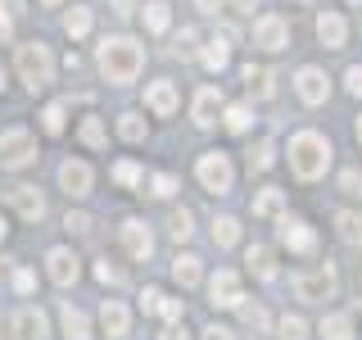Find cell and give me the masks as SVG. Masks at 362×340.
Wrapping results in <instances>:
<instances>
[{
	"label": "cell",
	"mask_w": 362,
	"mask_h": 340,
	"mask_svg": "<svg viewBox=\"0 0 362 340\" xmlns=\"http://www.w3.org/2000/svg\"><path fill=\"white\" fill-rule=\"evenodd\" d=\"M195 32H190V28H181L177 32V37H173V55H177V60H195Z\"/></svg>",
	"instance_id": "obj_40"
},
{
	"label": "cell",
	"mask_w": 362,
	"mask_h": 340,
	"mask_svg": "<svg viewBox=\"0 0 362 340\" xmlns=\"http://www.w3.org/2000/svg\"><path fill=\"white\" fill-rule=\"evenodd\" d=\"M59 322H64V340H90V322H86V313H82V309L64 304Z\"/></svg>",
	"instance_id": "obj_24"
},
{
	"label": "cell",
	"mask_w": 362,
	"mask_h": 340,
	"mask_svg": "<svg viewBox=\"0 0 362 340\" xmlns=\"http://www.w3.org/2000/svg\"><path fill=\"white\" fill-rule=\"evenodd\" d=\"M0 91H5V68H0Z\"/></svg>",
	"instance_id": "obj_58"
},
{
	"label": "cell",
	"mask_w": 362,
	"mask_h": 340,
	"mask_svg": "<svg viewBox=\"0 0 362 340\" xmlns=\"http://www.w3.org/2000/svg\"><path fill=\"white\" fill-rule=\"evenodd\" d=\"M222 113V91L218 86H199L195 105H190V118H195V128H213Z\"/></svg>",
	"instance_id": "obj_17"
},
{
	"label": "cell",
	"mask_w": 362,
	"mask_h": 340,
	"mask_svg": "<svg viewBox=\"0 0 362 340\" xmlns=\"http://www.w3.org/2000/svg\"><path fill=\"white\" fill-rule=\"evenodd\" d=\"M118 136H122V141H132V145H141L145 136H150V128H145L141 113H122V118H118Z\"/></svg>",
	"instance_id": "obj_33"
},
{
	"label": "cell",
	"mask_w": 362,
	"mask_h": 340,
	"mask_svg": "<svg viewBox=\"0 0 362 340\" xmlns=\"http://www.w3.org/2000/svg\"><path fill=\"white\" fill-rule=\"evenodd\" d=\"M0 9H5V14H14V18L28 14V9H23V0H0Z\"/></svg>",
	"instance_id": "obj_52"
},
{
	"label": "cell",
	"mask_w": 362,
	"mask_h": 340,
	"mask_svg": "<svg viewBox=\"0 0 362 340\" xmlns=\"http://www.w3.org/2000/svg\"><path fill=\"white\" fill-rule=\"evenodd\" d=\"M245 268L254 272L258 281H272V277H276V254H272L267 245H249L245 249Z\"/></svg>",
	"instance_id": "obj_21"
},
{
	"label": "cell",
	"mask_w": 362,
	"mask_h": 340,
	"mask_svg": "<svg viewBox=\"0 0 362 340\" xmlns=\"http://www.w3.org/2000/svg\"><path fill=\"white\" fill-rule=\"evenodd\" d=\"M100 327H105V336H109V340H122V336L132 332V313H127V304L105 300V304H100Z\"/></svg>",
	"instance_id": "obj_18"
},
{
	"label": "cell",
	"mask_w": 362,
	"mask_h": 340,
	"mask_svg": "<svg viewBox=\"0 0 362 340\" xmlns=\"http://www.w3.org/2000/svg\"><path fill=\"white\" fill-rule=\"evenodd\" d=\"M5 340H45V313L23 304V309L9 317V336Z\"/></svg>",
	"instance_id": "obj_12"
},
{
	"label": "cell",
	"mask_w": 362,
	"mask_h": 340,
	"mask_svg": "<svg viewBox=\"0 0 362 340\" xmlns=\"http://www.w3.org/2000/svg\"><path fill=\"white\" fill-rule=\"evenodd\" d=\"M95 68L105 73V82L127 86V82L141 77V68H145V45L136 37H105L95 45Z\"/></svg>",
	"instance_id": "obj_1"
},
{
	"label": "cell",
	"mask_w": 362,
	"mask_h": 340,
	"mask_svg": "<svg viewBox=\"0 0 362 340\" xmlns=\"http://www.w3.org/2000/svg\"><path fill=\"white\" fill-rule=\"evenodd\" d=\"M195 5L204 9V14H218V5H222V0H195Z\"/></svg>",
	"instance_id": "obj_55"
},
{
	"label": "cell",
	"mask_w": 362,
	"mask_h": 340,
	"mask_svg": "<svg viewBox=\"0 0 362 340\" xmlns=\"http://www.w3.org/2000/svg\"><path fill=\"white\" fill-rule=\"evenodd\" d=\"M9 204H14V213L23 222H41L45 218V196L37 186H14L9 191Z\"/></svg>",
	"instance_id": "obj_15"
},
{
	"label": "cell",
	"mask_w": 362,
	"mask_h": 340,
	"mask_svg": "<svg viewBox=\"0 0 362 340\" xmlns=\"http://www.w3.org/2000/svg\"><path fill=\"white\" fill-rule=\"evenodd\" d=\"M276 336L281 340H308V322H303V317H281V322H276Z\"/></svg>",
	"instance_id": "obj_38"
},
{
	"label": "cell",
	"mask_w": 362,
	"mask_h": 340,
	"mask_svg": "<svg viewBox=\"0 0 362 340\" xmlns=\"http://www.w3.org/2000/svg\"><path fill=\"white\" fill-rule=\"evenodd\" d=\"M5 236H9V227H5V218H0V241H5Z\"/></svg>",
	"instance_id": "obj_56"
},
{
	"label": "cell",
	"mask_w": 362,
	"mask_h": 340,
	"mask_svg": "<svg viewBox=\"0 0 362 340\" xmlns=\"http://www.w3.org/2000/svg\"><path fill=\"white\" fill-rule=\"evenodd\" d=\"M226 41H231V37H226V32H222V37H213V41H209V50L199 55L209 73H222V68L231 64V45H226Z\"/></svg>",
	"instance_id": "obj_26"
},
{
	"label": "cell",
	"mask_w": 362,
	"mask_h": 340,
	"mask_svg": "<svg viewBox=\"0 0 362 340\" xmlns=\"http://www.w3.org/2000/svg\"><path fill=\"white\" fill-rule=\"evenodd\" d=\"M41 5H64V0H41Z\"/></svg>",
	"instance_id": "obj_59"
},
{
	"label": "cell",
	"mask_w": 362,
	"mask_h": 340,
	"mask_svg": "<svg viewBox=\"0 0 362 340\" xmlns=\"http://www.w3.org/2000/svg\"><path fill=\"white\" fill-rule=\"evenodd\" d=\"M145 105H150V109L158 113V118H168V113H177L181 96H177V86L163 77V82H150V86H145Z\"/></svg>",
	"instance_id": "obj_19"
},
{
	"label": "cell",
	"mask_w": 362,
	"mask_h": 340,
	"mask_svg": "<svg viewBox=\"0 0 362 340\" xmlns=\"http://www.w3.org/2000/svg\"><path fill=\"white\" fill-rule=\"evenodd\" d=\"M204 340H231V332H226V327H209V332H204Z\"/></svg>",
	"instance_id": "obj_53"
},
{
	"label": "cell",
	"mask_w": 362,
	"mask_h": 340,
	"mask_svg": "<svg viewBox=\"0 0 362 340\" xmlns=\"http://www.w3.org/2000/svg\"><path fill=\"white\" fill-rule=\"evenodd\" d=\"M317 41L326 45V50H344L349 41V23L335 14V9H326V14H317Z\"/></svg>",
	"instance_id": "obj_16"
},
{
	"label": "cell",
	"mask_w": 362,
	"mask_h": 340,
	"mask_svg": "<svg viewBox=\"0 0 362 340\" xmlns=\"http://www.w3.org/2000/svg\"><path fill=\"white\" fill-rule=\"evenodd\" d=\"M158 304H163V290L145 286V290H141V309H145V313H158Z\"/></svg>",
	"instance_id": "obj_42"
},
{
	"label": "cell",
	"mask_w": 362,
	"mask_h": 340,
	"mask_svg": "<svg viewBox=\"0 0 362 340\" xmlns=\"http://www.w3.org/2000/svg\"><path fill=\"white\" fill-rule=\"evenodd\" d=\"M14 68H18V82L28 91H45L54 82V55L45 41H23L14 55Z\"/></svg>",
	"instance_id": "obj_3"
},
{
	"label": "cell",
	"mask_w": 362,
	"mask_h": 340,
	"mask_svg": "<svg viewBox=\"0 0 362 340\" xmlns=\"http://www.w3.org/2000/svg\"><path fill=\"white\" fill-rule=\"evenodd\" d=\"M281 209H286V191L263 186V191L254 196V218H281Z\"/></svg>",
	"instance_id": "obj_23"
},
{
	"label": "cell",
	"mask_w": 362,
	"mask_h": 340,
	"mask_svg": "<svg viewBox=\"0 0 362 340\" xmlns=\"http://www.w3.org/2000/svg\"><path fill=\"white\" fill-rule=\"evenodd\" d=\"M168 236H173V241H190V236H195L190 209H173V218H168Z\"/></svg>",
	"instance_id": "obj_36"
},
{
	"label": "cell",
	"mask_w": 362,
	"mask_h": 340,
	"mask_svg": "<svg viewBox=\"0 0 362 340\" xmlns=\"http://www.w3.org/2000/svg\"><path fill=\"white\" fill-rule=\"evenodd\" d=\"M294 5H308V0H294Z\"/></svg>",
	"instance_id": "obj_60"
},
{
	"label": "cell",
	"mask_w": 362,
	"mask_h": 340,
	"mask_svg": "<svg viewBox=\"0 0 362 340\" xmlns=\"http://www.w3.org/2000/svg\"><path fill=\"white\" fill-rule=\"evenodd\" d=\"M294 295H299V300H308V304H326L335 295V268L331 264H322V268H313V272H294Z\"/></svg>",
	"instance_id": "obj_5"
},
{
	"label": "cell",
	"mask_w": 362,
	"mask_h": 340,
	"mask_svg": "<svg viewBox=\"0 0 362 340\" xmlns=\"http://www.w3.org/2000/svg\"><path fill=\"white\" fill-rule=\"evenodd\" d=\"M158 340H190V336H186V327H181V322H168V332L158 336Z\"/></svg>",
	"instance_id": "obj_51"
},
{
	"label": "cell",
	"mask_w": 362,
	"mask_h": 340,
	"mask_svg": "<svg viewBox=\"0 0 362 340\" xmlns=\"http://www.w3.org/2000/svg\"><path fill=\"white\" fill-rule=\"evenodd\" d=\"M90 28H95V14H90L86 5H73V9H68V14H64V32H68V37H73V41H82Z\"/></svg>",
	"instance_id": "obj_25"
},
{
	"label": "cell",
	"mask_w": 362,
	"mask_h": 340,
	"mask_svg": "<svg viewBox=\"0 0 362 340\" xmlns=\"http://www.w3.org/2000/svg\"><path fill=\"white\" fill-rule=\"evenodd\" d=\"M272 159H276V145H272V141H258L254 150H249V168H254V173H267Z\"/></svg>",
	"instance_id": "obj_37"
},
{
	"label": "cell",
	"mask_w": 362,
	"mask_h": 340,
	"mask_svg": "<svg viewBox=\"0 0 362 340\" xmlns=\"http://www.w3.org/2000/svg\"><path fill=\"white\" fill-rule=\"evenodd\" d=\"M9 37H14V14L0 9V41H9Z\"/></svg>",
	"instance_id": "obj_50"
},
{
	"label": "cell",
	"mask_w": 362,
	"mask_h": 340,
	"mask_svg": "<svg viewBox=\"0 0 362 340\" xmlns=\"http://www.w3.org/2000/svg\"><path fill=\"white\" fill-rule=\"evenodd\" d=\"M240 82H245V91L254 100H272V91H276V86H272V68H263V64H245Z\"/></svg>",
	"instance_id": "obj_20"
},
{
	"label": "cell",
	"mask_w": 362,
	"mask_h": 340,
	"mask_svg": "<svg viewBox=\"0 0 362 340\" xmlns=\"http://www.w3.org/2000/svg\"><path fill=\"white\" fill-rule=\"evenodd\" d=\"M45 272H50V281L54 286H77V277H82V259L73 254V249H50V254H45Z\"/></svg>",
	"instance_id": "obj_9"
},
{
	"label": "cell",
	"mask_w": 362,
	"mask_h": 340,
	"mask_svg": "<svg viewBox=\"0 0 362 340\" xmlns=\"http://www.w3.org/2000/svg\"><path fill=\"white\" fill-rule=\"evenodd\" d=\"M168 23H173V5H168V0H150V5H145V28L168 32Z\"/></svg>",
	"instance_id": "obj_32"
},
{
	"label": "cell",
	"mask_w": 362,
	"mask_h": 340,
	"mask_svg": "<svg viewBox=\"0 0 362 340\" xmlns=\"http://www.w3.org/2000/svg\"><path fill=\"white\" fill-rule=\"evenodd\" d=\"M32 286H37V277H32L28 268H18V272H14V290H18V295H32Z\"/></svg>",
	"instance_id": "obj_45"
},
{
	"label": "cell",
	"mask_w": 362,
	"mask_h": 340,
	"mask_svg": "<svg viewBox=\"0 0 362 340\" xmlns=\"http://www.w3.org/2000/svg\"><path fill=\"white\" fill-rule=\"evenodd\" d=\"M150 196H154V200H173V196H177V177H173V173H154V177H150Z\"/></svg>",
	"instance_id": "obj_39"
},
{
	"label": "cell",
	"mask_w": 362,
	"mask_h": 340,
	"mask_svg": "<svg viewBox=\"0 0 362 340\" xmlns=\"http://www.w3.org/2000/svg\"><path fill=\"white\" fill-rule=\"evenodd\" d=\"M354 136H358V145H362V118H358V128H354Z\"/></svg>",
	"instance_id": "obj_57"
},
{
	"label": "cell",
	"mask_w": 362,
	"mask_h": 340,
	"mask_svg": "<svg viewBox=\"0 0 362 340\" xmlns=\"http://www.w3.org/2000/svg\"><path fill=\"white\" fill-rule=\"evenodd\" d=\"M322 340H354V317L349 313H326L322 317Z\"/></svg>",
	"instance_id": "obj_27"
},
{
	"label": "cell",
	"mask_w": 362,
	"mask_h": 340,
	"mask_svg": "<svg viewBox=\"0 0 362 340\" xmlns=\"http://www.w3.org/2000/svg\"><path fill=\"white\" fill-rule=\"evenodd\" d=\"M95 281H105V286H122V268H113L105 259V264H95Z\"/></svg>",
	"instance_id": "obj_41"
},
{
	"label": "cell",
	"mask_w": 362,
	"mask_h": 340,
	"mask_svg": "<svg viewBox=\"0 0 362 340\" xmlns=\"http://www.w3.org/2000/svg\"><path fill=\"white\" fill-rule=\"evenodd\" d=\"M199 277H204V268H199V259H195V254H177V259H173V281H177L181 290L199 286Z\"/></svg>",
	"instance_id": "obj_22"
},
{
	"label": "cell",
	"mask_w": 362,
	"mask_h": 340,
	"mask_svg": "<svg viewBox=\"0 0 362 340\" xmlns=\"http://www.w3.org/2000/svg\"><path fill=\"white\" fill-rule=\"evenodd\" d=\"M64 227H68L73 236H82V232H90V218H86V213H68V218H64Z\"/></svg>",
	"instance_id": "obj_43"
},
{
	"label": "cell",
	"mask_w": 362,
	"mask_h": 340,
	"mask_svg": "<svg viewBox=\"0 0 362 340\" xmlns=\"http://www.w3.org/2000/svg\"><path fill=\"white\" fill-rule=\"evenodd\" d=\"M41 128L50 132V136H59V132L68 128V100H54V105L41 109Z\"/></svg>",
	"instance_id": "obj_31"
},
{
	"label": "cell",
	"mask_w": 362,
	"mask_h": 340,
	"mask_svg": "<svg viewBox=\"0 0 362 340\" xmlns=\"http://www.w3.org/2000/svg\"><path fill=\"white\" fill-rule=\"evenodd\" d=\"M109 5H113V14L127 18V14H136V5H141V0H109Z\"/></svg>",
	"instance_id": "obj_49"
},
{
	"label": "cell",
	"mask_w": 362,
	"mask_h": 340,
	"mask_svg": "<svg viewBox=\"0 0 362 340\" xmlns=\"http://www.w3.org/2000/svg\"><path fill=\"white\" fill-rule=\"evenodd\" d=\"M32 159H37V136L28 128L0 132V168H28Z\"/></svg>",
	"instance_id": "obj_6"
},
{
	"label": "cell",
	"mask_w": 362,
	"mask_h": 340,
	"mask_svg": "<svg viewBox=\"0 0 362 340\" xmlns=\"http://www.w3.org/2000/svg\"><path fill=\"white\" fill-rule=\"evenodd\" d=\"M195 177H199L204 191H213V196H226V191L235 186V168H231V159L222 150H204L199 164H195Z\"/></svg>",
	"instance_id": "obj_4"
},
{
	"label": "cell",
	"mask_w": 362,
	"mask_h": 340,
	"mask_svg": "<svg viewBox=\"0 0 362 340\" xmlns=\"http://www.w3.org/2000/svg\"><path fill=\"white\" fill-rule=\"evenodd\" d=\"M77 136H82V145H90V150H105V145H109L105 118H82V128H77Z\"/></svg>",
	"instance_id": "obj_30"
},
{
	"label": "cell",
	"mask_w": 362,
	"mask_h": 340,
	"mask_svg": "<svg viewBox=\"0 0 362 340\" xmlns=\"http://www.w3.org/2000/svg\"><path fill=\"white\" fill-rule=\"evenodd\" d=\"M339 191H344V196H362V177L358 173H339Z\"/></svg>",
	"instance_id": "obj_44"
},
{
	"label": "cell",
	"mask_w": 362,
	"mask_h": 340,
	"mask_svg": "<svg viewBox=\"0 0 362 340\" xmlns=\"http://www.w3.org/2000/svg\"><path fill=\"white\" fill-rule=\"evenodd\" d=\"M118 241H122V249H127L132 259H150L154 254V236H150V227H145L141 218H127V222H122Z\"/></svg>",
	"instance_id": "obj_13"
},
{
	"label": "cell",
	"mask_w": 362,
	"mask_h": 340,
	"mask_svg": "<svg viewBox=\"0 0 362 340\" xmlns=\"http://www.w3.org/2000/svg\"><path fill=\"white\" fill-rule=\"evenodd\" d=\"M240 241V218H231V213H222V218H213V245L231 249Z\"/></svg>",
	"instance_id": "obj_29"
},
{
	"label": "cell",
	"mask_w": 362,
	"mask_h": 340,
	"mask_svg": "<svg viewBox=\"0 0 362 340\" xmlns=\"http://www.w3.org/2000/svg\"><path fill=\"white\" fill-rule=\"evenodd\" d=\"M249 123H254L249 105H222V128L226 132H249Z\"/></svg>",
	"instance_id": "obj_34"
},
{
	"label": "cell",
	"mask_w": 362,
	"mask_h": 340,
	"mask_svg": "<svg viewBox=\"0 0 362 340\" xmlns=\"http://www.w3.org/2000/svg\"><path fill=\"white\" fill-rule=\"evenodd\" d=\"M286 154H290V173L299 181H317L331 168V141L322 132H294Z\"/></svg>",
	"instance_id": "obj_2"
},
{
	"label": "cell",
	"mask_w": 362,
	"mask_h": 340,
	"mask_svg": "<svg viewBox=\"0 0 362 340\" xmlns=\"http://www.w3.org/2000/svg\"><path fill=\"white\" fill-rule=\"evenodd\" d=\"M344 82H349V91H354V96H362V64H354L344 73Z\"/></svg>",
	"instance_id": "obj_48"
},
{
	"label": "cell",
	"mask_w": 362,
	"mask_h": 340,
	"mask_svg": "<svg viewBox=\"0 0 362 340\" xmlns=\"http://www.w3.org/2000/svg\"><path fill=\"white\" fill-rule=\"evenodd\" d=\"M226 5H231L235 14H249V9H254V0H226Z\"/></svg>",
	"instance_id": "obj_54"
},
{
	"label": "cell",
	"mask_w": 362,
	"mask_h": 340,
	"mask_svg": "<svg viewBox=\"0 0 362 340\" xmlns=\"http://www.w3.org/2000/svg\"><path fill=\"white\" fill-rule=\"evenodd\" d=\"M281 245H286L290 254H313V249H317V236H313V227H308V222H299V218H281Z\"/></svg>",
	"instance_id": "obj_14"
},
{
	"label": "cell",
	"mask_w": 362,
	"mask_h": 340,
	"mask_svg": "<svg viewBox=\"0 0 362 340\" xmlns=\"http://www.w3.org/2000/svg\"><path fill=\"white\" fill-rule=\"evenodd\" d=\"M335 232L344 245H362V213H354V209L335 213Z\"/></svg>",
	"instance_id": "obj_28"
},
{
	"label": "cell",
	"mask_w": 362,
	"mask_h": 340,
	"mask_svg": "<svg viewBox=\"0 0 362 340\" xmlns=\"http://www.w3.org/2000/svg\"><path fill=\"white\" fill-rule=\"evenodd\" d=\"M59 186L68 191V200H86L90 186H95V173L82 159H68V164H59Z\"/></svg>",
	"instance_id": "obj_10"
},
{
	"label": "cell",
	"mask_w": 362,
	"mask_h": 340,
	"mask_svg": "<svg viewBox=\"0 0 362 340\" xmlns=\"http://www.w3.org/2000/svg\"><path fill=\"white\" fill-rule=\"evenodd\" d=\"M113 181H118L122 191H136L145 181V173H141V164H132V159H122V164H113Z\"/></svg>",
	"instance_id": "obj_35"
},
{
	"label": "cell",
	"mask_w": 362,
	"mask_h": 340,
	"mask_svg": "<svg viewBox=\"0 0 362 340\" xmlns=\"http://www.w3.org/2000/svg\"><path fill=\"white\" fill-rule=\"evenodd\" d=\"M158 313H163L168 322H181V300H168V295H163V304H158Z\"/></svg>",
	"instance_id": "obj_47"
},
{
	"label": "cell",
	"mask_w": 362,
	"mask_h": 340,
	"mask_svg": "<svg viewBox=\"0 0 362 340\" xmlns=\"http://www.w3.org/2000/svg\"><path fill=\"white\" fill-rule=\"evenodd\" d=\"M349 5H362V0H349Z\"/></svg>",
	"instance_id": "obj_61"
},
{
	"label": "cell",
	"mask_w": 362,
	"mask_h": 340,
	"mask_svg": "<svg viewBox=\"0 0 362 340\" xmlns=\"http://www.w3.org/2000/svg\"><path fill=\"white\" fill-rule=\"evenodd\" d=\"M209 300H213V309H240L245 304L240 277H235V272H218V277L209 281Z\"/></svg>",
	"instance_id": "obj_11"
},
{
	"label": "cell",
	"mask_w": 362,
	"mask_h": 340,
	"mask_svg": "<svg viewBox=\"0 0 362 340\" xmlns=\"http://www.w3.org/2000/svg\"><path fill=\"white\" fill-rule=\"evenodd\" d=\"M254 45H258V50H267V55L286 50V45H290V28H286V18H281V14H263V18L254 23Z\"/></svg>",
	"instance_id": "obj_8"
},
{
	"label": "cell",
	"mask_w": 362,
	"mask_h": 340,
	"mask_svg": "<svg viewBox=\"0 0 362 340\" xmlns=\"http://www.w3.org/2000/svg\"><path fill=\"white\" fill-rule=\"evenodd\" d=\"M294 91H299L303 105L317 109V105H326V100H331V77H326L317 64H303L299 73H294Z\"/></svg>",
	"instance_id": "obj_7"
},
{
	"label": "cell",
	"mask_w": 362,
	"mask_h": 340,
	"mask_svg": "<svg viewBox=\"0 0 362 340\" xmlns=\"http://www.w3.org/2000/svg\"><path fill=\"white\" fill-rule=\"evenodd\" d=\"M240 309H245V304H240ZM245 327L263 332V327H267V313H263V309H245Z\"/></svg>",
	"instance_id": "obj_46"
}]
</instances>
